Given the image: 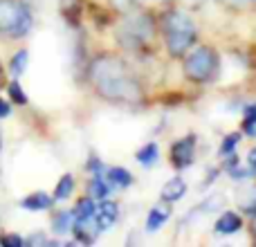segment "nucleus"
Segmentation results:
<instances>
[{"mask_svg":"<svg viewBox=\"0 0 256 247\" xmlns=\"http://www.w3.org/2000/svg\"><path fill=\"white\" fill-rule=\"evenodd\" d=\"M27 63H30V52H27V50H18V52L12 56V61H9V72H12L14 79L25 74Z\"/></svg>","mask_w":256,"mask_h":247,"instance_id":"obj_16","label":"nucleus"},{"mask_svg":"<svg viewBox=\"0 0 256 247\" xmlns=\"http://www.w3.org/2000/svg\"><path fill=\"white\" fill-rule=\"evenodd\" d=\"M153 36V20L144 14H135V16L126 18L124 25L120 27V40L126 48H140Z\"/></svg>","mask_w":256,"mask_h":247,"instance_id":"obj_5","label":"nucleus"},{"mask_svg":"<svg viewBox=\"0 0 256 247\" xmlns=\"http://www.w3.org/2000/svg\"><path fill=\"white\" fill-rule=\"evenodd\" d=\"M218 70V56L212 48H198L186 56L184 72L194 81H209Z\"/></svg>","mask_w":256,"mask_h":247,"instance_id":"obj_4","label":"nucleus"},{"mask_svg":"<svg viewBox=\"0 0 256 247\" xmlns=\"http://www.w3.org/2000/svg\"><path fill=\"white\" fill-rule=\"evenodd\" d=\"M94 212H97V207H94L92 196L81 198L74 207V222H94Z\"/></svg>","mask_w":256,"mask_h":247,"instance_id":"obj_11","label":"nucleus"},{"mask_svg":"<svg viewBox=\"0 0 256 247\" xmlns=\"http://www.w3.org/2000/svg\"><path fill=\"white\" fill-rule=\"evenodd\" d=\"M232 2H245V0H232Z\"/></svg>","mask_w":256,"mask_h":247,"instance_id":"obj_28","label":"nucleus"},{"mask_svg":"<svg viewBox=\"0 0 256 247\" xmlns=\"http://www.w3.org/2000/svg\"><path fill=\"white\" fill-rule=\"evenodd\" d=\"M106 180L110 182V186H115V189H126V186H130L132 176L126 171V168H122V166H112V168H108Z\"/></svg>","mask_w":256,"mask_h":247,"instance_id":"obj_13","label":"nucleus"},{"mask_svg":"<svg viewBox=\"0 0 256 247\" xmlns=\"http://www.w3.org/2000/svg\"><path fill=\"white\" fill-rule=\"evenodd\" d=\"M240 225H243L240 216H236L234 212H227L216 220V234H236L240 230Z\"/></svg>","mask_w":256,"mask_h":247,"instance_id":"obj_10","label":"nucleus"},{"mask_svg":"<svg viewBox=\"0 0 256 247\" xmlns=\"http://www.w3.org/2000/svg\"><path fill=\"white\" fill-rule=\"evenodd\" d=\"M90 76H92V84L102 97L117 102V104L140 102V97H142L140 86L130 76V72L126 70L124 63L117 61V58H110V56L97 58L92 63Z\"/></svg>","mask_w":256,"mask_h":247,"instance_id":"obj_1","label":"nucleus"},{"mask_svg":"<svg viewBox=\"0 0 256 247\" xmlns=\"http://www.w3.org/2000/svg\"><path fill=\"white\" fill-rule=\"evenodd\" d=\"M54 202V198H50L45 191H36V194H30L27 198L20 200V207L25 209V212H45V209H50Z\"/></svg>","mask_w":256,"mask_h":247,"instance_id":"obj_8","label":"nucleus"},{"mask_svg":"<svg viewBox=\"0 0 256 247\" xmlns=\"http://www.w3.org/2000/svg\"><path fill=\"white\" fill-rule=\"evenodd\" d=\"M168 216H171V212H168V209H164V207L150 209L148 218H146V232H158L160 227L168 220Z\"/></svg>","mask_w":256,"mask_h":247,"instance_id":"obj_17","label":"nucleus"},{"mask_svg":"<svg viewBox=\"0 0 256 247\" xmlns=\"http://www.w3.org/2000/svg\"><path fill=\"white\" fill-rule=\"evenodd\" d=\"M2 79H4V70H2V63H0V86H2Z\"/></svg>","mask_w":256,"mask_h":247,"instance_id":"obj_26","label":"nucleus"},{"mask_svg":"<svg viewBox=\"0 0 256 247\" xmlns=\"http://www.w3.org/2000/svg\"><path fill=\"white\" fill-rule=\"evenodd\" d=\"M27 243H30V245H45V243H48V238H45L43 234H36V236H30V238H27Z\"/></svg>","mask_w":256,"mask_h":247,"instance_id":"obj_23","label":"nucleus"},{"mask_svg":"<svg viewBox=\"0 0 256 247\" xmlns=\"http://www.w3.org/2000/svg\"><path fill=\"white\" fill-rule=\"evenodd\" d=\"M245 132L250 137H256V106L248 110V120H245Z\"/></svg>","mask_w":256,"mask_h":247,"instance_id":"obj_21","label":"nucleus"},{"mask_svg":"<svg viewBox=\"0 0 256 247\" xmlns=\"http://www.w3.org/2000/svg\"><path fill=\"white\" fill-rule=\"evenodd\" d=\"M7 90H9V97H12L14 104H18V106H25L27 104V94H25V90H22V86L18 84V81H12Z\"/></svg>","mask_w":256,"mask_h":247,"instance_id":"obj_19","label":"nucleus"},{"mask_svg":"<svg viewBox=\"0 0 256 247\" xmlns=\"http://www.w3.org/2000/svg\"><path fill=\"white\" fill-rule=\"evenodd\" d=\"M164 38H166V48L173 56L184 54L196 40L194 20L182 12H171L164 18Z\"/></svg>","mask_w":256,"mask_h":247,"instance_id":"obj_3","label":"nucleus"},{"mask_svg":"<svg viewBox=\"0 0 256 247\" xmlns=\"http://www.w3.org/2000/svg\"><path fill=\"white\" fill-rule=\"evenodd\" d=\"M137 162L142 164V166H153L155 162H158V158H160V148H158V144L155 142H148V144H144L140 150H137Z\"/></svg>","mask_w":256,"mask_h":247,"instance_id":"obj_15","label":"nucleus"},{"mask_svg":"<svg viewBox=\"0 0 256 247\" xmlns=\"http://www.w3.org/2000/svg\"><path fill=\"white\" fill-rule=\"evenodd\" d=\"M110 182L106 180V176H92V180H90V186H88V191H90V196L92 198H99V200H106L108 198V194H110Z\"/></svg>","mask_w":256,"mask_h":247,"instance_id":"obj_14","label":"nucleus"},{"mask_svg":"<svg viewBox=\"0 0 256 247\" xmlns=\"http://www.w3.org/2000/svg\"><path fill=\"white\" fill-rule=\"evenodd\" d=\"M250 164H252V166H254V171H256V148L252 150V153H250Z\"/></svg>","mask_w":256,"mask_h":247,"instance_id":"obj_25","label":"nucleus"},{"mask_svg":"<svg viewBox=\"0 0 256 247\" xmlns=\"http://www.w3.org/2000/svg\"><path fill=\"white\" fill-rule=\"evenodd\" d=\"M72 227H74V212H58L56 216L52 218V232L58 236L68 234V232H72Z\"/></svg>","mask_w":256,"mask_h":247,"instance_id":"obj_12","label":"nucleus"},{"mask_svg":"<svg viewBox=\"0 0 256 247\" xmlns=\"http://www.w3.org/2000/svg\"><path fill=\"white\" fill-rule=\"evenodd\" d=\"M9 112H12V106H9L4 99H0V120H4V117H9Z\"/></svg>","mask_w":256,"mask_h":247,"instance_id":"obj_24","label":"nucleus"},{"mask_svg":"<svg viewBox=\"0 0 256 247\" xmlns=\"http://www.w3.org/2000/svg\"><path fill=\"white\" fill-rule=\"evenodd\" d=\"M240 142V135L238 132H232V135H227L225 137V142H222V146H220V155H230L232 150H234V146Z\"/></svg>","mask_w":256,"mask_h":247,"instance_id":"obj_20","label":"nucleus"},{"mask_svg":"<svg viewBox=\"0 0 256 247\" xmlns=\"http://www.w3.org/2000/svg\"><path fill=\"white\" fill-rule=\"evenodd\" d=\"M0 150H2V137H0Z\"/></svg>","mask_w":256,"mask_h":247,"instance_id":"obj_27","label":"nucleus"},{"mask_svg":"<svg viewBox=\"0 0 256 247\" xmlns=\"http://www.w3.org/2000/svg\"><path fill=\"white\" fill-rule=\"evenodd\" d=\"M194 155H196V140L194 137H182L173 144L171 148V158H173V164L178 168H186L191 162H194Z\"/></svg>","mask_w":256,"mask_h":247,"instance_id":"obj_6","label":"nucleus"},{"mask_svg":"<svg viewBox=\"0 0 256 247\" xmlns=\"http://www.w3.org/2000/svg\"><path fill=\"white\" fill-rule=\"evenodd\" d=\"M194 2H200V0H194Z\"/></svg>","mask_w":256,"mask_h":247,"instance_id":"obj_30","label":"nucleus"},{"mask_svg":"<svg viewBox=\"0 0 256 247\" xmlns=\"http://www.w3.org/2000/svg\"><path fill=\"white\" fill-rule=\"evenodd\" d=\"M184 194H186V182L182 178H171L162 186V200H166V202H178Z\"/></svg>","mask_w":256,"mask_h":247,"instance_id":"obj_9","label":"nucleus"},{"mask_svg":"<svg viewBox=\"0 0 256 247\" xmlns=\"http://www.w3.org/2000/svg\"><path fill=\"white\" fill-rule=\"evenodd\" d=\"M254 232H256V220H254Z\"/></svg>","mask_w":256,"mask_h":247,"instance_id":"obj_29","label":"nucleus"},{"mask_svg":"<svg viewBox=\"0 0 256 247\" xmlns=\"http://www.w3.org/2000/svg\"><path fill=\"white\" fill-rule=\"evenodd\" d=\"M34 16L22 0H0V34L7 38H25L32 32Z\"/></svg>","mask_w":256,"mask_h":247,"instance_id":"obj_2","label":"nucleus"},{"mask_svg":"<svg viewBox=\"0 0 256 247\" xmlns=\"http://www.w3.org/2000/svg\"><path fill=\"white\" fill-rule=\"evenodd\" d=\"M22 243H25V238H20V236H16V234H7V236H2V243H0V245H4V247H20Z\"/></svg>","mask_w":256,"mask_h":247,"instance_id":"obj_22","label":"nucleus"},{"mask_svg":"<svg viewBox=\"0 0 256 247\" xmlns=\"http://www.w3.org/2000/svg\"><path fill=\"white\" fill-rule=\"evenodd\" d=\"M72 191H74V178H72L70 173H66V176L56 182V189H54V200H68L72 196Z\"/></svg>","mask_w":256,"mask_h":247,"instance_id":"obj_18","label":"nucleus"},{"mask_svg":"<svg viewBox=\"0 0 256 247\" xmlns=\"http://www.w3.org/2000/svg\"><path fill=\"white\" fill-rule=\"evenodd\" d=\"M117 216H120V207H117L115 202H110V200H104L97 207V212H94V230L97 232L110 230V227L115 225Z\"/></svg>","mask_w":256,"mask_h":247,"instance_id":"obj_7","label":"nucleus"}]
</instances>
